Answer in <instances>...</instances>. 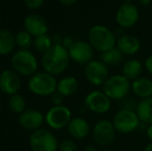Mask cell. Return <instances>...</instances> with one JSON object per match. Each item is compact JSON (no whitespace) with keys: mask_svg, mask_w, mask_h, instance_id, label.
<instances>
[{"mask_svg":"<svg viewBox=\"0 0 152 151\" xmlns=\"http://www.w3.org/2000/svg\"><path fill=\"white\" fill-rule=\"evenodd\" d=\"M74 40H72V37H68V36H66V37H63L62 38V46L64 47L65 49H69L70 47L74 44Z\"/></svg>","mask_w":152,"mask_h":151,"instance_id":"1f68e13d","label":"cell"},{"mask_svg":"<svg viewBox=\"0 0 152 151\" xmlns=\"http://www.w3.org/2000/svg\"><path fill=\"white\" fill-rule=\"evenodd\" d=\"M29 145L32 151H57L59 143L53 133L45 128H39L31 133Z\"/></svg>","mask_w":152,"mask_h":151,"instance_id":"5b68a950","label":"cell"},{"mask_svg":"<svg viewBox=\"0 0 152 151\" xmlns=\"http://www.w3.org/2000/svg\"><path fill=\"white\" fill-rule=\"evenodd\" d=\"M33 46L37 52L44 54V53H46L53 46L52 38L49 36L48 34H42L39 35V36H36L34 37Z\"/></svg>","mask_w":152,"mask_h":151,"instance_id":"4316f807","label":"cell"},{"mask_svg":"<svg viewBox=\"0 0 152 151\" xmlns=\"http://www.w3.org/2000/svg\"><path fill=\"white\" fill-rule=\"evenodd\" d=\"M88 39L92 48L102 53L115 48L117 42L116 35L102 25H95L92 27L89 31Z\"/></svg>","mask_w":152,"mask_h":151,"instance_id":"3957f363","label":"cell"},{"mask_svg":"<svg viewBox=\"0 0 152 151\" xmlns=\"http://www.w3.org/2000/svg\"><path fill=\"white\" fill-rule=\"evenodd\" d=\"M63 98L64 96L58 91H56L51 95V101L54 106H61L62 103H63Z\"/></svg>","mask_w":152,"mask_h":151,"instance_id":"4dcf8cb0","label":"cell"},{"mask_svg":"<svg viewBox=\"0 0 152 151\" xmlns=\"http://www.w3.org/2000/svg\"><path fill=\"white\" fill-rule=\"evenodd\" d=\"M57 85L58 82L55 76L47 71L34 74L28 81L29 90L38 96H51L57 91Z\"/></svg>","mask_w":152,"mask_h":151,"instance_id":"277c9868","label":"cell"},{"mask_svg":"<svg viewBox=\"0 0 152 151\" xmlns=\"http://www.w3.org/2000/svg\"><path fill=\"white\" fill-rule=\"evenodd\" d=\"M124 2H125V3H130V1H132V0H123Z\"/></svg>","mask_w":152,"mask_h":151,"instance_id":"f35d334b","label":"cell"},{"mask_svg":"<svg viewBox=\"0 0 152 151\" xmlns=\"http://www.w3.org/2000/svg\"><path fill=\"white\" fill-rule=\"evenodd\" d=\"M85 77L87 81L94 86H100L109 79L108 66L102 61L91 60L85 67Z\"/></svg>","mask_w":152,"mask_h":151,"instance_id":"9c48e42d","label":"cell"},{"mask_svg":"<svg viewBox=\"0 0 152 151\" xmlns=\"http://www.w3.org/2000/svg\"><path fill=\"white\" fill-rule=\"evenodd\" d=\"M16 36L8 29H0V55L5 56L15 50Z\"/></svg>","mask_w":152,"mask_h":151,"instance_id":"ffe728a7","label":"cell"},{"mask_svg":"<svg viewBox=\"0 0 152 151\" xmlns=\"http://www.w3.org/2000/svg\"><path fill=\"white\" fill-rule=\"evenodd\" d=\"M132 90L140 98H148L152 96V81L147 78H138L132 81Z\"/></svg>","mask_w":152,"mask_h":151,"instance_id":"d6986e66","label":"cell"},{"mask_svg":"<svg viewBox=\"0 0 152 151\" xmlns=\"http://www.w3.org/2000/svg\"><path fill=\"white\" fill-rule=\"evenodd\" d=\"M21 88V76L14 69H4L0 74V90L4 94L14 95Z\"/></svg>","mask_w":152,"mask_h":151,"instance_id":"8fae6325","label":"cell"},{"mask_svg":"<svg viewBox=\"0 0 152 151\" xmlns=\"http://www.w3.org/2000/svg\"><path fill=\"white\" fill-rule=\"evenodd\" d=\"M24 30L30 33L32 36L36 37L42 34H47L49 26L47 21L42 16L32 14L24 19Z\"/></svg>","mask_w":152,"mask_h":151,"instance_id":"2e32d148","label":"cell"},{"mask_svg":"<svg viewBox=\"0 0 152 151\" xmlns=\"http://www.w3.org/2000/svg\"><path fill=\"white\" fill-rule=\"evenodd\" d=\"M84 151H98L97 149H96L95 147H94V146H87L86 148H85V150Z\"/></svg>","mask_w":152,"mask_h":151,"instance_id":"8d00e7d4","label":"cell"},{"mask_svg":"<svg viewBox=\"0 0 152 151\" xmlns=\"http://www.w3.org/2000/svg\"><path fill=\"white\" fill-rule=\"evenodd\" d=\"M113 125L119 133H129L138 128L140 125V119L134 111L120 110L113 119Z\"/></svg>","mask_w":152,"mask_h":151,"instance_id":"ba28073f","label":"cell"},{"mask_svg":"<svg viewBox=\"0 0 152 151\" xmlns=\"http://www.w3.org/2000/svg\"><path fill=\"white\" fill-rule=\"evenodd\" d=\"M59 150L60 151H78V146L72 140L66 139L59 143Z\"/></svg>","mask_w":152,"mask_h":151,"instance_id":"f1b7e54d","label":"cell"},{"mask_svg":"<svg viewBox=\"0 0 152 151\" xmlns=\"http://www.w3.org/2000/svg\"><path fill=\"white\" fill-rule=\"evenodd\" d=\"M59 1H60V3L62 4V5L70 6V5H74L78 0H59Z\"/></svg>","mask_w":152,"mask_h":151,"instance_id":"836d02e7","label":"cell"},{"mask_svg":"<svg viewBox=\"0 0 152 151\" xmlns=\"http://www.w3.org/2000/svg\"><path fill=\"white\" fill-rule=\"evenodd\" d=\"M139 9L132 3H124L118 8L116 21L122 28H130L134 26L139 20Z\"/></svg>","mask_w":152,"mask_h":151,"instance_id":"4fadbf2b","label":"cell"},{"mask_svg":"<svg viewBox=\"0 0 152 151\" xmlns=\"http://www.w3.org/2000/svg\"><path fill=\"white\" fill-rule=\"evenodd\" d=\"M8 107L12 113L21 115L26 110V101L24 96L19 93L10 95V101H8Z\"/></svg>","mask_w":152,"mask_h":151,"instance_id":"d4e9b609","label":"cell"},{"mask_svg":"<svg viewBox=\"0 0 152 151\" xmlns=\"http://www.w3.org/2000/svg\"><path fill=\"white\" fill-rule=\"evenodd\" d=\"M19 124L27 131H34L42 127L45 121V116L42 112L35 109L25 110L21 115H19Z\"/></svg>","mask_w":152,"mask_h":151,"instance_id":"9a60e30c","label":"cell"},{"mask_svg":"<svg viewBox=\"0 0 152 151\" xmlns=\"http://www.w3.org/2000/svg\"><path fill=\"white\" fill-rule=\"evenodd\" d=\"M137 101L132 97H124L120 101V109L127 110V111H134L138 108Z\"/></svg>","mask_w":152,"mask_h":151,"instance_id":"83f0119b","label":"cell"},{"mask_svg":"<svg viewBox=\"0 0 152 151\" xmlns=\"http://www.w3.org/2000/svg\"><path fill=\"white\" fill-rule=\"evenodd\" d=\"M117 48L122 54L134 55L140 50L141 42L134 35H122L117 39Z\"/></svg>","mask_w":152,"mask_h":151,"instance_id":"ac0fdd59","label":"cell"},{"mask_svg":"<svg viewBox=\"0 0 152 151\" xmlns=\"http://www.w3.org/2000/svg\"><path fill=\"white\" fill-rule=\"evenodd\" d=\"M1 110H2V107H1V104H0V114H1Z\"/></svg>","mask_w":152,"mask_h":151,"instance_id":"60d3db41","label":"cell"},{"mask_svg":"<svg viewBox=\"0 0 152 151\" xmlns=\"http://www.w3.org/2000/svg\"><path fill=\"white\" fill-rule=\"evenodd\" d=\"M15 36H16V44L22 50H28L33 44V36L26 30H20Z\"/></svg>","mask_w":152,"mask_h":151,"instance_id":"484cf974","label":"cell"},{"mask_svg":"<svg viewBox=\"0 0 152 151\" xmlns=\"http://www.w3.org/2000/svg\"><path fill=\"white\" fill-rule=\"evenodd\" d=\"M145 151H152V143L146 146V148H145Z\"/></svg>","mask_w":152,"mask_h":151,"instance_id":"74e56055","label":"cell"},{"mask_svg":"<svg viewBox=\"0 0 152 151\" xmlns=\"http://www.w3.org/2000/svg\"><path fill=\"white\" fill-rule=\"evenodd\" d=\"M10 64L14 71L20 76L32 77L37 73L38 62L34 54L29 50H18L10 59Z\"/></svg>","mask_w":152,"mask_h":151,"instance_id":"7a4b0ae2","label":"cell"},{"mask_svg":"<svg viewBox=\"0 0 152 151\" xmlns=\"http://www.w3.org/2000/svg\"><path fill=\"white\" fill-rule=\"evenodd\" d=\"M147 136H148L149 140L152 142V124H149L148 127H147Z\"/></svg>","mask_w":152,"mask_h":151,"instance_id":"e575fe53","label":"cell"},{"mask_svg":"<svg viewBox=\"0 0 152 151\" xmlns=\"http://www.w3.org/2000/svg\"><path fill=\"white\" fill-rule=\"evenodd\" d=\"M79 83L75 77L68 76L62 78L57 85V91L60 92L63 96H70L78 91Z\"/></svg>","mask_w":152,"mask_h":151,"instance_id":"44dd1931","label":"cell"},{"mask_svg":"<svg viewBox=\"0 0 152 151\" xmlns=\"http://www.w3.org/2000/svg\"><path fill=\"white\" fill-rule=\"evenodd\" d=\"M122 59H123V54L120 52V50L117 47L106 51V52H104L102 54V61L107 66L108 65L115 66V65L119 64L121 62Z\"/></svg>","mask_w":152,"mask_h":151,"instance_id":"cb8c5ba5","label":"cell"},{"mask_svg":"<svg viewBox=\"0 0 152 151\" xmlns=\"http://www.w3.org/2000/svg\"><path fill=\"white\" fill-rule=\"evenodd\" d=\"M143 71V65L139 60L136 59H130L125 64L123 65L122 69V74L127 80L134 81L138 78H140L141 74Z\"/></svg>","mask_w":152,"mask_h":151,"instance_id":"603a6c76","label":"cell"},{"mask_svg":"<svg viewBox=\"0 0 152 151\" xmlns=\"http://www.w3.org/2000/svg\"><path fill=\"white\" fill-rule=\"evenodd\" d=\"M70 57L68 50L62 44H53L46 53L42 54V65L47 73L53 76L61 75L69 64Z\"/></svg>","mask_w":152,"mask_h":151,"instance_id":"6da1fadb","label":"cell"},{"mask_svg":"<svg viewBox=\"0 0 152 151\" xmlns=\"http://www.w3.org/2000/svg\"><path fill=\"white\" fill-rule=\"evenodd\" d=\"M72 119L70 110L63 105L54 106L45 115V121L53 129H61L67 126Z\"/></svg>","mask_w":152,"mask_h":151,"instance_id":"52a82bcc","label":"cell"},{"mask_svg":"<svg viewBox=\"0 0 152 151\" xmlns=\"http://www.w3.org/2000/svg\"><path fill=\"white\" fill-rule=\"evenodd\" d=\"M68 54L70 59L75 62L80 64H85V63L87 64L88 62H90L93 57V48L89 42L77 40L68 49Z\"/></svg>","mask_w":152,"mask_h":151,"instance_id":"5bb4252c","label":"cell"},{"mask_svg":"<svg viewBox=\"0 0 152 151\" xmlns=\"http://www.w3.org/2000/svg\"><path fill=\"white\" fill-rule=\"evenodd\" d=\"M151 0H140V3L142 4L143 6H148L150 4Z\"/></svg>","mask_w":152,"mask_h":151,"instance_id":"d590c367","label":"cell"},{"mask_svg":"<svg viewBox=\"0 0 152 151\" xmlns=\"http://www.w3.org/2000/svg\"><path fill=\"white\" fill-rule=\"evenodd\" d=\"M130 88L132 84L129 83V80H127L123 75H115L109 77L104 84L102 90L110 99L121 101L126 97Z\"/></svg>","mask_w":152,"mask_h":151,"instance_id":"8992f818","label":"cell"},{"mask_svg":"<svg viewBox=\"0 0 152 151\" xmlns=\"http://www.w3.org/2000/svg\"><path fill=\"white\" fill-rule=\"evenodd\" d=\"M67 131L74 139H84L88 136L90 126L84 118L76 117V118H72L68 123Z\"/></svg>","mask_w":152,"mask_h":151,"instance_id":"e0dca14e","label":"cell"},{"mask_svg":"<svg viewBox=\"0 0 152 151\" xmlns=\"http://www.w3.org/2000/svg\"><path fill=\"white\" fill-rule=\"evenodd\" d=\"M24 2H25V5H26L29 9L35 10V9H38L39 7H42L45 0H24Z\"/></svg>","mask_w":152,"mask_h":151,"instance_id":"f546056e","label":"cell"},{"mask_svg":"<svg viewBox=\"0 0 152 151\" xmlns=\"http://www.w3.org/2000/svg\"><path fill=\"white\" fill-rule=\"evenodd\" d=\"M137 114L140 121L145 124H152V96L144 98L139 103Z\"/></svg>","mask_w":152,"mask_h":151,"instance_id":"7402d4cb","label":"cell"},{"mask_svg":"<svg viewBox=\"0 0 152 151\" xmlns=\"http://www.w3.org/2000/svg\"><path fill=\"white\" fill-rule=\"evenodd\" d=\"M0 23H1V20H0Z\"/></svg>","mask_w":152,"mask_h":151,"instance_id":"b9f144b4","label":"cell"},{"mask_svg":"<svg viewBox=\"0 0 152 151\" xmlns=\"http://www.w3.org/2000/svg\"><path fill=\"white\" fill-rule=\"evenodd\" d=\"M85 105L94 113L104 114L111 108V99L104 91H92L85 98Z\"/></svg>","mask_w":152,"mask_h":151,"instance_id":"7c38bea8","label":"cell"},{"mask_svg":"<svg viewBox=\"0 0 152 151\" xmlns=\"http://www.w3.org/2000/svg\"><path fill=\"white\" fill-rule=\"evenodd\" d=\"M145 66H146L147 71L152 75V55L148 56L145 60Z\"/></svg>","mask_w":152,"mask_h":151,"instance_id":"d6a6232c","label":"cell"},{"mask_svg":"<svg viewBox=\"0 0 152 151\" xmlns=\"http://www.w3.org/2000/svg\"><path fill=\"white\" fill-rule=\"evenodd\" d=\"M102 151H114V150H112V149H104V150H102Z\"/></svg>","mask_w":152,"mask_h":151,"instance_id":"ab89813d","label":"cell"},{"mask_svg":"<svg viewBox=\"0 0 152 151\" xmlns=\"http://www.w3.org/2000/svg\"><path fill=\"white\" fill-rule=\"evenodd\" d=\"M115 129L113 122L109 120H100L93 127V139L98 145L108 146L115 139Z\"/></svg>","mask_w":152,"mask_h":151,"instance_id":"30bf717a","label":"cell"}]
</instances>
